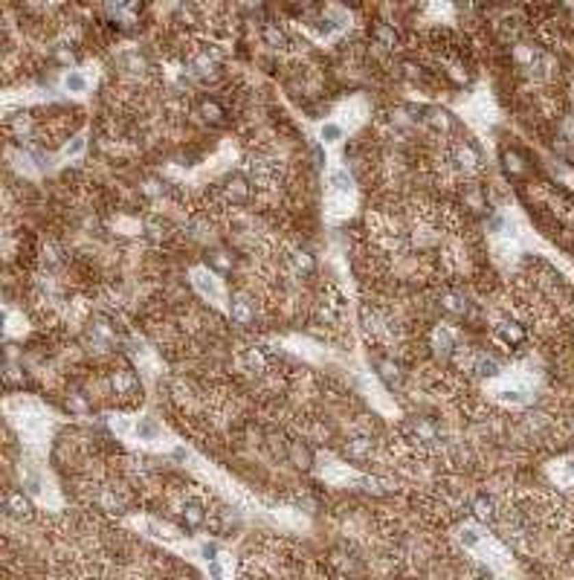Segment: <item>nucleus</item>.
<instances>
[{
    "instance_id": "obj_1",
    "label": "nucleus",
    "mask_w": 574,
    "mask_h": 580,
    "mask_svg": "<svg viewBox=\"0 0 574 580\" xmlns=\"http://www.w3.org/2000/svg\"><path fill=\"white\" fill-rule=\"evenodd\" d=\"M447 160H449V166H453L456 175H461V177H473V175H479V171L484 168V154H482V148L475 145L473 140L453 142Z\"/></svg>"
},
{
    "instance_id": "obj_2",
    "label": "nucleus",
    "mask_w": 574,
    "mask_h": 580,
    "mask_svg": "<svg viewBox=\"0 0 574 580\" xmlns=\"http://www.w3.org/2000/svg\"><path fill=\"white\" fill-rule=\"evenodd\" d=\"M403 433H406V441L418 450H432V447H438V441H441L438 427L432 421H426V418H412V421H406Z\"/></svg>"
},
{
    "instance_id": "obj_3",
    "label": "nucleus",
    "mask_w": 574,
    "mask_h": 580,
    "mask_svg": "<svg viewBox=\"0 0 574 580\" xmlns=\"http://www.w3.org/2000/svg\"><path fill=\"white\" fill-rule=\"evenodd\" d=\"M493 340L502 345L505 351H514L528 340V328H525L522 323H514V319H499V323L493 325Z\"/></svg>"
},
{
    "instance_id": "obj_4",
    "label": "nucleus",
    "mask_w": 574,
    "mask_h": 580,
    "mask_svg": "<svg viewBox=\"0 0 574 580\" xmlns=\"http://www.w3.org/2000/svg\"><path fill=\"white\" fill-rule=\"evenodd\" d=\"M238 366H241V372H247L252 377H261L270 372V354H267L264 349H259V345H244V349L238 351Z\"/></svg>"
},
{
    "instance_id": "obj_5",
    "label": "nucleus",
    "mask_w": 574,
    "mask_h": 580,
    "mask_svg": "<svg viewBox=\"0 0 574 580\" xmlns=\"http://www.w3.org/2000/svg\"><path fill=\"white\" fill-rule=\"evenodd\" d=\"M3 505H6V514L9 516H18V520H32V502L23 496V493L18 490H6V496H3Z\"/></svg>"
},
{
    "instance_id": "obj_6",
    "label": "nucleus",
    "mask_w": 574,
    "mask_h": 580,
    "mask_svg": "<svg viewBox=\"0 0 574 580\" xmlns=\"http://www.w3.org/2000/svg\"><path fill=\"white\" fill-rule=\"evenodd\" d=\"M229 314H232V323H235V325H250L255 319V305H252L250 296H235Z\"/></svg>"
},
{
    "instance_id": "obj_7",
    "label": "nucleus",
    "mask_w": 574,
    "mask_h": 580,
    "mask_svg": "<svg viewBox=\"0 0 574 580\" xmlns=\"http://www.w3.org/2000/svg\"><path fill=\"white\" fill-rule=\"evenodd\" d=\"M369 453H371V438H365V436H354L343 444V455L351 462H365Z\"/></svg>"
},
{
    "instance_id": "obj_8",
    "label": "nucleus",
    "mask_w": 574,
    "mask_h": 580,
    "mask_svg": "<svg viewBox=\"0 0 574 580\" xmlns=\"http://www.w3.org/2000/svg\"><path fill=\"white\" fill-rule=\"evenodd\" d=\"M287 262H290V267L296 270V276H313V270H316V262H313V255L311 253H304V250H293L290 255H287Z\"/></svg>"
},
{
    "instance_id": "obj_9",
    "label": "nucleus",
    "mask_w": 574,
    "mask_h": 580,
    "mask_svg": "<svg viewBox=\"0 0 574 580\" xmlns=\"http://www.w3.org/2000/svg\"><path fill=\"white\" fill-rule=\"evenodd\" d=\"M111 389L116 394H131V392H137V377H133V372H128V368H119V372L111 375Z\"/></svg>"
},
{
    "instance_id": "obj_10",
    "label": "nucleus",
    "mask_w": 574,
    "mask_h": 580,
    "mask_svg": "<svg viewBox=\"0 0 574 580\" xmlns=\"http://www.w3.org/2000/svg\"><path fill=\"white\" fill-rule=\"evenodd\" d=\"M226 201L232 203H247L250 201V183L244 177H229L226 180Z\"/></svg>"
},
{
    "instance_id": "obj_11",
    "label": "nucleus",
    "mask_w": 574,
    "mask_h": 580,
    "mask_svg": "<svg viewBox=\"0 0 574 580\" xmlns=\"http://www.w3.org/2000/svg\"><path fill=\"white\" fill-rule=\"evenodd\" d=\"M426 122H430V128H435L438 134H449V131H453V119H449L447 110H441V108H430V110H426Z\"/></svg>"
},
{
    "instance_id": "obj_12",
    "label": "nucleus",
    "mask_w": 574,
    "mask_h": 580,
    "mask_svg": "<svg viewBox=\"0 0 574 580\" xmlns=\"http://www.w3.org/2000/svg\"><path fill=\"white\" fill-rule=\"evenodd\" d=\"M371 41L377 47H386V49H392L397 44V32L389 27V23H377V27L371 29Z\"/></svg>"
},
{
    "instance_id": "obj_13",
    "label": "nucleus",
    "mask_w": 574,
    "mask_h": 580,
    "mask_svg": "<svg viewBox=\"0 0 574 580\" xmlns=\"http://www.w3.org/2000/svg\"><path fill=\"white\" fill-rule=\"evenodd\" d=\"M194 285H198V290L206 296V299H218V296H221V288L215 285V276L212 273H203V270H198V273H194Z\"/></svg>"
},
{
    "instance_id": "obj_14",
    "label": "nucleus",
    "mask_w": 574,
    "mask_h": 580,
    "mask_svg": "<svg viewBox=\"0 0 574 580\" xmlns=\"http://www.w3.org/2000/svg\"><path fill=\"white\" fill-rule=\"evenodd\" d=\"M224 108L215 102V99H203V105H200V119H206V122H212V125H221L224 122Z\"/></svg>"
},
{
    "instance_id": "obj_15",
    "label": "nucleus",
    "mask_w": 574,
    "mask_h": 580,
    "mask_svg": "<svg viewBox=\"0 0 574 580\" xmlns=\"http://www.w3.org/2000/svg\"><path fill=\"white\" fill-rule=\"evenodd\" d=\"M441 307H444V311H449V314H456V316H464V314H467V302H464V296L456 293V290L441 296Z\"/></svg>"
},
{
    "instance_id": "obj_16",
    "label": "nucleus",
    "mask_w": 574,
    "mask_h": 580,
    "mask_svg": "<svg viewBox=\"0 0 574 580\" xmlns=\"http://www.w3.org/2000/svg\"><path fill=\"white\" fill-rule=\"evenodd\" d=\"M432 345H435V351H438V354H449V351L456 349V340H453V334H449L447 328H435Z\"/></svg>"
},
{
    "instance_id": "obj_17",
    "label": "nucleus",
    "mask_w": 574,
    "mask_h": 580,
    "mask_svg": "<svg viewBox=\"0 0 574 580\" xmlns=\"http://www.w3.org/2000/svg\"><path fill=\"white\" fill-rule=\"evenodd\" d=\"M351 189H354L351 175H348V171H343V168H339L337 175L331 177V192H334V194H351Z\"/></svg>"
},
{
    "instance_id": "obj_18",
    "label": "nucleus",
    "mask_w": 574,
    "mask_h": 580,
    "mask_svg": "<svg viewBox=\"0 0 574 580\" xmlns=\"http://www.w3.org/2000/svg\"><path fill=\"white\" fill-rule=\"evenodd\" d=\"M264 41L270 44L273 49H287V35L278 29V27H267L264 29Z\"/></svg>"
},
{
    "instance_id": "obj_19",
    "label": "nucleus",
    "mask_w": 574,
    "mask_h": 580,
    "mask_svg": "<svg viewBox=\"0 0 574 580\" xmlns=\"http://www.w3.org/2000/svg\"><path fill=\"white\" fill-rule=\"evenodd\" d=\"M377 368H380V377H383V380H386V383L392 386V389H395V386H400V368H397L395 363H386V360H383V363L377 366Z\"/></svg>"
},
{
    "instance_id": "obj_20",
    "label": "nucleus",
    "mask_w": 574,
    "mask_h": 580,
    "mask_svg": "<svg viewBox=\"0 0 574 580\" xmlns=\"http://www.w3.org/2000/svg\"><path fill=\"white\" fill-rule=\"evenodd\" d=\"M64 88L73 90V93H81L84 88H88V79H84L81 73L73 70V73H67V76H64Z\"/></svg>"
},
{
    "instance_id": "obj_21",
    "label": "nucleus",
    "mask_w": 574,
    "mask_h": 580,
    "mask_svg": "<svg viewBox=\"0 0 574 580\" xmlns=\"http://www.w3.org/2000/svg\"><path fill=\"white\" fill-rule=\"evenodd\" d=\"M137 436L140 438H157V424L148 421V418H142V421L137 424Z\"/></svg>"
},
{
    "instance_id": "obj_22",
    "label": "nucleus",
    "mask_w": 574,
    "mask_h": 580,
    "mask_svg": "<svg viewBox=\"0 0 574 580\" xmlns=\"http://www.w3.org/2000/svg\"><path fill=\"white\" fill-rule=\"evenodd\" d=\"M502 160L508 163L510 171H522V157L517 151H502Z\"/></svg>"
},
{
    "instance_id": "obj_23",
    "label": "nucleus",
    "mask_w": 574,
    "mask_h": 580,
    "mask_svg": "<svg viewBox=\"0 0 574 580\" xmlns=\"http://www.w3.org/2000/svg\"><path fill=\"white\" fill-rule=\"evenodd\" d=\"M339 137H343V128H339V125H325L322 128V140L325 142H337Z\"/></svg>"
},
{
    "instance_id": "obj_24",
    "label": "nucleus",
    "mask_w": 574,
    "mask_h": 580,
    "mask_svg": "<svg viewBox=\"0 0 574 580\" xmlns=\"http://www.w3.org/2000/svg\"><path fill=\"white\" fill-rule=\"evenodd\" d=\"M81 148H84V140H81V137H76V140H73V142L64 148V154H67V157H73V154H79Z\"/></svg>"
},
{
    "instance_id": "obj_25",
    "label": "nucleus",
    "mask_w": 574,
    "mask_h": 580,
    "mask_svg": "<svg viewBox=\"0 0 574 580\" xmlns=\"http://www.w3.org/2000/svg\"><path fill=\"white\" fill-rule=\"evenodd\" d=\"M212 264H215V267H221V270H229V267H232L229 255L224 258V253H215V255H212Z\"/></svg>"
}]
</instances>
